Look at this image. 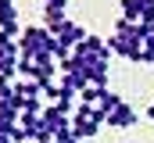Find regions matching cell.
Here are the masks:
<instances>
[{"instance_id":"cell-8","label":"cell","mask_w":154,"mask_h":143,"mask_svg":"<svg viewBox=\"0 0 154 143\" xmlns=\"http://www.w3.org/2000/svg\"><path fill=\"white\" fill-rule=\"evenodd\" d=\"M104 90H108V86H86V90L79 93V104L97 107V104H100V97H104Z\"/></svg>"},{"instance_id":"cell-2","label":"cell","mask_w":154,"mask_h":143,"mask_svg":"<svg viewBox=\"0 0 154 143\" xmlns=\"http://www.w3.org/2000/svg\"><path fill=\"white\" fill-rule=\"evenodd\" d=\"M100 125H104V111L100 107L75 104V111H72V132H75L79 140H93L100 132Z\"/></svg>"},{"instance_id":"cell-5","label":"cell","mask_w":154,"mask_h":143,"mask_svg":"<svg viewBox=\"0 0 154 143\" xmlns=\"http://www.w3.org/2000/svg\"><path fill=\"white\" fill-rule=\"evenodd\" d=\"M0 32L7 36H22V25H18V7H14V0H0Z\"/></svg>"},{"instance_id":"cell-7","label":"cell","mask_w":154,"mask_h":143,"mask_svg":"<svg viewBox=\"0 0 154 143\" xmlns=\"http://www.w3.org/2000/svg\"><path fill=\"white\" fill-rule=\"evenodd\" d=\"M154 11V0H122V18L129 22H143Z\"/></svg>"},{"instance_id":"cell-3","label":"cell","mask_w":154,"mask_h":143,"mask_svg":"<svg viewBox=\"0 0 154 143\" xmlns=\"http://www.w3.org/2000/svg\"><path fill=\"white\" fill-rule=\"evenodd\" d=\"M72 57H79V61H97V57H100V61H108V57H111V47H108L100 36L90 32V36L75 47V50H72Z\"/></svg>"},{"instance_id":"cell-12","label":"cell","mask_w":154,"mask_h":143,"mask_svg":"<svg viewBox=\"0 0 154 143\" xmlns=\"http://www.w3.org/2000/svg\"><path fill=\"white\" fill-rule=\"evenodd\" d=\"M43 4H68V0H43Z\"/></svg>"},{"instance_id":"cell-11","label":"cell","mask_w":154,"mask_h":143,"mask_svg":"<svg viewBox=\"0 0 154 143\" xmlns=\"http://www.w3.org/2000/svg\"><path fill=\"white\" fill-rule=\"evenodd\" d=\"M147 118H151V122H154V100H151V104H147Z\"/></svg>"},{"instance_id":"cell-6","label":"cell","mask_w":154,"mask_h":143,"mask_svg":"<svg viewBox=\"0 0 154 143\" xmlns=\"http://www.w3.org/2000/svg\"><path fill=\"white\" fill-rule=\"evenodd\" d=\"M104 125H111V129H133V125H136V111H133V104L122 100V104L104 118Z\"/></svg>"},{"instance_id":"cell-9","label":"cell","mask_w":154,"mask_h":143,"mask_svg":"<svg viewBox=\"0 0 154 143\" xmlns=\"http://www.w3.org/2000/svg\"><path fill=\"white\" fill-rule=\"evenodd\" d=\"M14 54H18V39L7 36V32H0V61L4 57H14Z\"/></svg>"},{"instance_id":"cell-4","label":"cell","mask_w":154,"mask_h":143,"mask_svg":"<svg viewBox=\"0 0 154 143\" xmlns=\"http://www.w3.org/2000/svg\"><path fill=\"white\" fill-rule=\"evenodd\" d=\"M54 36H57V43H61V47L72 54V50H75V47H79V43H82V39H86L90 32H86L79 22H72V18H68V22H61V25L54 29Z\"/></svg>"},{"instance_id":"cell-10","label":"cell","mask_w":154,"mask_h":143,"mask_svg":"<svg viewBox=\"0 0 154 143\" xmlns=\"http://www.w3.org/2000/svg\"><path fill=\"white\" fill-rule=\"evenodd\" d=\"M11 93H14V82H11V79H4V75H0V104H4V100H7V97H11Z\"/></svg>"},{"instance_id":"cell-1","label":"cell","mask_w":154,"mask_h":143,"mask_svg":"<svg viewBox=\"0 0 154 143\" xmlns=\"http://www.w3.org/2000/svg\"><path fill=\"white\" fill-rule=\"evenodd\" d=\"M143 25L140 22H129V18H118L115 22V32L108 39V47H111V54H122V57H129V61H136L140 65V57H143Z\"/></svg>"}]
</instances>
